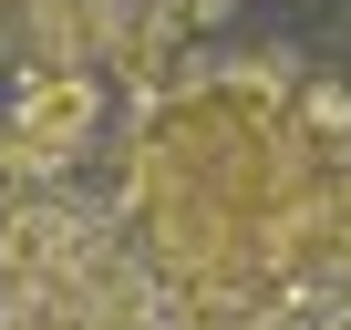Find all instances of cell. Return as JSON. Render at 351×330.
I'll list each match as a JSON object with an SVG mask.
<instances>
[{
    "label": "cell",
    "mask_w": 351,
    "mask_h": 330,
    "mask_svg": "<svg viewBox=\"0 0 351 330\" xmlns=\"http://www.w3.org/2000/svg\"><path fill=\"white\" fill-rule=\"evenodd\" d=\"M93 114H104L93 73H32L21 103H11V124H0V176H62V165L93 144Z\"/></svg>",
    "instance_id": "1"
},
{
    "label": "cell",
    "mask_w": 351,
    "mask_h": 330,
    "mask_svg": "<svg viewBox=\"0 0 351 330\" xmlns=\"http://www.w3.org/2000/svg\"><path fill=\"white\" fill-rule=\"evenodd\" d=\"M124 0H32V73H93L114 52Z\"/></svg>",
    "instance_id": "2"
},
{
    "label": "cell",
    "mask_w": 351,
    "mask_h": 330,
    "mask_svg": "<svg viewBox=\"0 0 351 330\" xmlns=\"http://www.w3.org/2000/svg\"><path fill=\"white\" fill-rule=\"evenodd\" d=\"M104 62H114L124 83H145V103H155V83H165V62H176V11H124Z\"/></svg>",
    "instance_id": "3"
},
{
    "label": "cell",
    "mask_w": 351,
    "mask_h": 330,
    "mask_svg": "<svg viewBox=\"0 0 351 330\" xmlns=\"http://www.w3.org/2000/svg\"><path fill=\"white\" fill-rule=\"evenodd\" d=\"M32 279V207L0 186V289H21Z\"/></svg>",
    "instance_id": "4"
}]
</instances>
